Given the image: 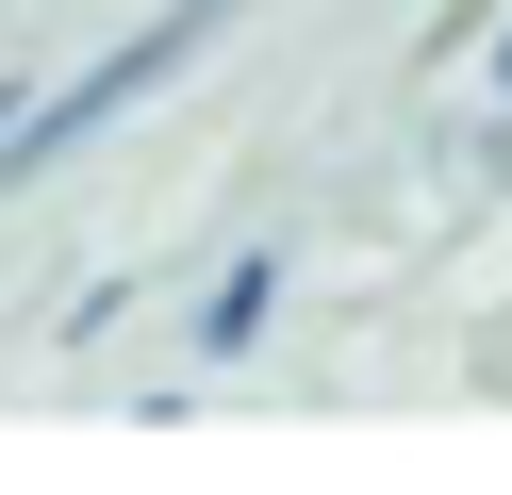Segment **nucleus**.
<instances>
[{
    "instance_id": "f03ea898",
    "label": "nucleus",
    "mask_w": 512,
    "mask_h": 495,
    "mask_svg": "<svg viewBox=\"0 0 512 495\" xmlns=\"http://www.w3.org/2000/svg\"><path fill=\"white\" fill-rule=\"evenodd\" d=\"M265 314H281V248H232V264L199 281V314H182V347H199V363H248Z\"/></svg>"
},
{
    "instance_id": "7ed1b4c3",
    "label": "nucleus",
    "mask_w": 512,
    "mask_h": 495,
    "mask_svg": "<svg viewBox=\"0 0 512 495\" xmlns=\"http://www.w3.org/2000/svg\"><path fill=\"white\" fill-rule=\"evenodd\" d=\"M496 99H512V33H496Z\"/></svg>"
},
{
    "instance_id": "f257e3e1",
    "label": "nucleus",
    "mask_w": 512,
    "mask_h": 495,
    "mask_svg": "<svg viewBox=\"0 0 512 495\" xmlns=\"http://www.w3.org/2000/svg\"><path fill=\"white\" fill-rule=\"evenodd\" d=\"M215 33H232V0H166V17H149V33H116V50L83 66L67 99H34V116H0V182H50V165H67V149H100V132L133 116L149 83H182V66L215 50Z\"/></svg>"
},
{
    "instance_id": "20e7f679",
    "label": "nucleus",
    "mask_w": 512,
    "mask_h": 495,
    "mask_svg": "<svg viewBox=\"0 0 512 495\" xmlns=\"http://www.w3.org/2000/svg\"><path fill=\"white\" fill-rule=\"evenodd\" d=\"M0 116H17V83H0Z\"/></svg>"
}]
</instances>
